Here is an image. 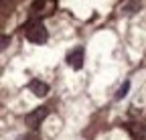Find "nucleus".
<instances>
[{
  "label": "nucleus",
  "mask_w": 146,
  "mask_h": 140,
  "mask_svg": "<svg viewBox=\"0 0 146 140\" xmlns=\"http://www.w3.org/2000/svg\"><path fill=\"white\" fill-rule=\"evenodd\" d=\"M25 35H27V39H29L31 43H35V45H43V43L47 41V37H49L45 25H43V23H39V21L29 23V25H27Z\"/></svg>",
  "instance_id": "obj_1"
},
{
  "label": "nucleus",
  "mask_w": 146,
  "mask_h": 140,
  "mask_svg": "<svg viewBox=\"0 0 146 140\" xmlns=\"http://www.w3.org/2000/svg\"><path fill=\"white\" fill-rule=\"evenodd\" d=\"M47 114H49V110H47L45 106L35 108V110H33L31 114H27V118H25L27 126H29V128H39V126L43 124V120L47 118Z\"/></svg>",
  "instance_id": "obj_2"
},
{
  "label": "nucleus",
  "mask_w": 146,
  "mask_h": 140,
  "mask_svg": "<svg viewBox=\"0 0 146 140\" xmlns=\"http://www.w3.org/2000/svg\"><path fill=\"white\" fill-rule=\"evenodd\" d=\"M83 59H85V51L83 47H77V49H73L71 53L67 55V63L71 69H75V71H79V69L83 67Z\"/></svg>",
  "instance_id": "obj_3"
},
{
  "label": "nucleus",
  "mask_w": 146,
  "mask_h": 140,
  "mask_svg": "<svg viewBox=\"0 0 146 140\" xmlns=\"http://www.w3.org/2000/svg\"><path fill=\"white\" fill-rule=\"evenodd\" d=\"M29 90H31L36 98H45V96L49 94V85H47L45 81H41V79H33V81L29 83Z\"/></svg>",
  "instance_id": "obj_4"
},
{
  "label": "nucleus",
  "mask_w": 146,
  "mask_h": 140,
  "mask_svg": "<svg viewBox=\"0 0 146 140\" xmlns=\"http://www.w3.org/2000/svg\"><path fill=\"white\" fill-rule=\"evenodd\" d=\"M128 130L134 134V138H142V136H144V128H142L140 124H130V126H128Z\"/></svg>",
  "instance_id": "obj_5"
},
{
  "label": "nucleus",
  "mask_w": 146,
  "mask_h": 140,
  "mask_svg": "<svg viewBox=\"0 0 146 140\" xmlns=\"http://www.w3.org/2000/svg\"><path fill=\"white\" fill-rule=\"evenodd\" d=\"M128 90H130V81H124V83H122V87L118 90V94H116V100H122V98H126Z\"/></svg>",
  "instance_id": "obj_6"
},
{
  "label": "nucleus",
  "mask_w": 146,
  "mask_h": 140,
  "mask_svg": "<svg viewBox=\"0 0 146 140\" xmlns=\"http://www.w3.org/2000/svg\"><path fill=\"white\" fill-rule=\"evenodd\" d=\"M10 43V37H6V35H0V51H4Z\"/></svg>",
  "instance_id": "obj_7"
},
{
  "label": "nucleus",
  "mask_w": 146,
  "mask_h": 140,
  "mask_svg": "<svg viewBox=\"0 0 146 140\" xmlns=\"http://www.w3.org/2000/svg\"><path fill=\"white\" fill-rule=\"evenodd\" d=\"M0 2H2V0H0Z\"/></svg>",
  "instance_id": "obj_8"
}]
</instances>
